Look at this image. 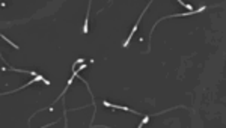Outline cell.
I'll return each instance as SVG.
<instances>
[{
    "label": "cell",
    "instance_id": "2",
    "mask_svg": "<svg viewBox=\"0 0 226 128\" xmlns=\"http://www.w3.org/2000/svg\"><path fill=\"white\" fill-rule=\"evenodd\" d=\"M2 38H3L5 41H6V42H9V44H11L12 47H15V48H18V45H15V44H14V42H11V41H9V38H6V36H3V35H2Z\"/></svg>",
    "mask_w": 226,
    "mask_h": 128
},
{
    "label": "cell",
    "instance_id": "1",
    "mask_svg": "<svg viewBox=\"0 0 226 128\" xmlns=\"http://www.w3.org/2000/svg\"><path fill=\"white\" fill-rule=\"evenodd\" d=\"M176 2H178V3H180V5H182V6H184V8H187L188 11H192V5H187V3H184V2H182V0H176Z\"/></svg>",
    "mask_w": 226,
    "mask_h": 128
}]
</instances>
